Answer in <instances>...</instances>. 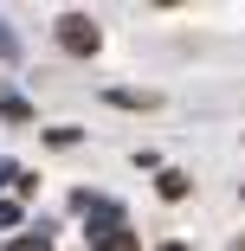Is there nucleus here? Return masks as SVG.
Segmentation results:
<instances>
[{"label": "nucleus", "instance_id": "2", "mask_svg": "<svg viewBox=\"0 0 245 251\" xmlns=\"http://www.w3.org/2000/svg\"><path fill=\"white\" fill-rule=\"evenodd\" d=\"M90 251H136V238L123 226H90Z\"/></svg>", "mask_w": 245, "mask_h": 251}, {"label": "nucleus", "instance_id": "3", "mask_svg": "<svg viewBox=\"0 0 245 251\" xmlns=\"http://www.w3.org/2000/svg\"><path fill=\"white\" fill-rule=\"evenodd\" d=\"M20 226V206H13V200H0V232H13Z\"/></svg>", "mask_w": 245, "mask_h": 251}, {"label": "nucleus", "instance_id": "1", "mask_svg": "<svg viewBox=\"0 0 245 251\" xmlns=\"http://www.w3.org/2000/svg\"><path fill=\"white\" fill-rule=\"evenodd\" d=\"M58 45H65V52H78V58H90L97 45H104V32H97L90 13H65V20H58Z\"/></svg>", "mask_w": 245, "mask_h": 251}, {"label": "nucleus", "instance_id": "5", "mask_svg": "<svg viewBox=\"0 0 245 251\" xmlns=\"http://www.w3.org/2000/svg\"><path fill=\"white\" fill-rule=\"evenodd\" d=\"M7 180H20V168H13V161H0V187H7Z\"/></svg>", "mask_w": 245, "mask_h": 251}, {"label": "nucleus", "instance_id": "6", "mask_svg": "<svg viewBox=\"0 0 245 251\" xmlns=\"http://www.w3.org/2000/svg\"><path fill=\"white\" fill-rule=\"evenodd\" d=\"M0 52H7V58H13V32H7V26H0Z\"/></svg>", "mask_w": 245, "mask_h": 251}, {"label": "nucleus", "instance_id": "4", "mask_svg": "<svg viewBox=\"0 0 245 251\" xmlns=\"http://www.w3.org/2000/svg\"><path fill=\"white\" fill-rule=\"evenodd\" d=\"M13 251H52V245H45V238H20Z\"/></svg>", "mask_w": 245, "mask_h": 251}]
</instances>
